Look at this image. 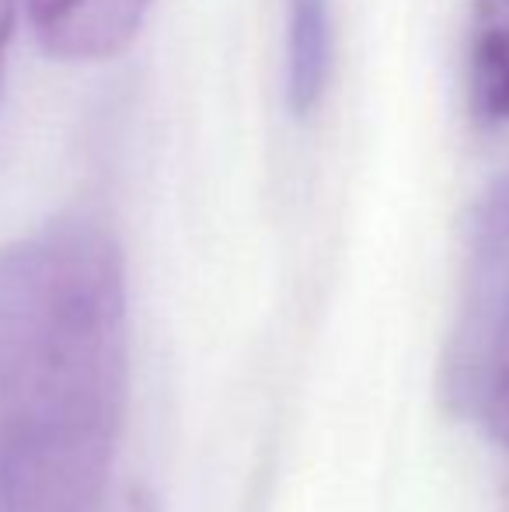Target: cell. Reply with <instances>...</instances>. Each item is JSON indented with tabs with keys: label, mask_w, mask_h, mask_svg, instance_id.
<instances>
[{
	"label": "cell",
	"mask_w": 509,
	"mask_h": 512,
	"mask_svg": "<svg viewBox=\"0 0 509 512\" xmlns=\"http://www.w3.org/2000/svg\"><path fill=\"white\" fill-rule=\"evenodd\" d=\"M126 398L123 248L56 216L0 251V512H102Z\"/></svg>",
	"instance_id": "obj_1"
},
{
	"label": "cell",
	"mask_w": 509,
	"mask_h": 512,
	"mask_svg": "<svg viewBox=\"0 0 509 512\" xmlns=\"http://www.w3.org/2000/svg\"><path fill=\"white\" fill-rule=\"evenodd\" d=\"M443 394L509 450V175L478 203L461 310L443 356Z\"/></svg>",
	"instance_id": "obj_2"
},
{
	"label": "cell",
	"mask_w": 509,
	"mask_h": 512,
	"mask_svg": "<svg viewBox=\"0 0 509 512\" xmlns=\"http://www.w3.org/2000/svg\"><path fill=\"white\" fill-rule=\"evenodd\" d=\"M32 35L63 63L116 60L133 46L154 0H21Z\"/></svg>",
	"instance_id": "obj_3"
},
{
	"label": "cell",
	"mask_w": 509,
	"mask_h": 512,
	"mask_svg": "<svg viewBox=\"0 0 509 512\" xmlns=\"http://www.w3.org/2000/svg\"><path fill=\"white\" fill-rule=\"evenodd\" d=\"M332 0H286V105L307 119L332 77Z\"/></svg>",
	"instance_id": "obj_4"
},
{
	"label": "cell",
	"mask_w": 509,
	"mask_h": 512,
	"mask_svg": "<svg viewBox=\"0 0 509 512\" xmlns=\"http://www.w3.org/2000/svg\"><path fill=\"white\" fill-rule=\"evenodd\" d=\"M468 108L478 126L509 122V25L478 18L468 49Z\"/></svg>",
	"instance_id": "obj_5"
},
{
	"label": "cell",
	"mask_w": 509,
	"mask_h": 512,
	"mask_svg": "<svg viewBox=\"0 0 509 512\" xmlns=\"http://www.w3.org/2000/svg\"><path fill=\"white\" fill-rule=\"evenodd\" d=\"M102 512H161V509H157V499L147 485H133L116 502H105Z\"/></svg>",
	"instance_id": "obj_6"
},
{
	"label": "cell",
	"mask_w": 509,
	"mask_h": 512,
	"mask_svg": "<svg viewBox=\"0 0 509 512\" xmlns=\"http://www.w3.org/2000/svg\"><path fill=\"white\" fill-rule=\"evenodd\" d=\"M14 18H18V0H0V81H4L7 49L14 39Z\"/></svg>",
	"instance_id": "obj_7"
},
{
	"label": "cell",
	"mask_w": 509,
	"mask_h": 512,
	"mask_svg": "<svg viewBox=\"0 0 509 512\" xmlns=\"http://www.w3.org/2000/svg\"><path fill=\"white\" fill-rule=\"evenodd\" d=\"M478 4V18H496L509 25V0H475Z\"/></svg>",
	"instance_id": "obj_8"
}]
</instances>
